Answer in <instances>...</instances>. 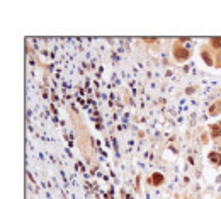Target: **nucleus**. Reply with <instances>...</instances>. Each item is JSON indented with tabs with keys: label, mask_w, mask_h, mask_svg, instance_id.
<instances>
[{
	"label": "nucleus",
	"mask_w": 221,
	"mask_h": 199,
	"mask_svg": "<svg viewBox=\"0 0 221 199\" xmlns=\"http://www.w3.org/2000/svg\"><path fill=\"white\" fill-rule=\"evenodd\" d=\"M211 44H213V48H219L221 46V38H214Z\"/></svg>",
	"instance_id": "2"
},
{
	"label": "nucleus",
	"mask_w": 221,
	"mask_h": 199,
	"mask_svg": "<svg viewBox=\"0 0 221 199\" xmlns=\"http://www.w3.org/2000/svg\"><path fill=\"white\" fill-rule=\"evenodd\" d=\"M209 158H211V160H214V164H219V162H221V155H218V153H211V155H209Z\"/></svg>",
	"instance_id": "1"
}]
</instances>
